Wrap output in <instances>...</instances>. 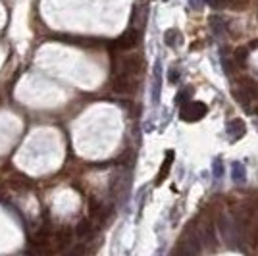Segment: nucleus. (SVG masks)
Listing matches in <instances>:
<instances>
[{
	"mask_svg": "<svg viewBox=\"0 0 258 256\" xmlns=\"http://www.w3.org/2000/svg\"><path fill=\"white\" fill-rule=\"evenodd\" d=\"M112 68H114V74H125L139 77L143 68H145V62H143L141 54H127V56H116L112 60Z\"/></svg>",
	"mask_w": 258,
	"mask_h": 256,
	"instance_id": "obj_1",
	"label": "nucleus"
},
{
	"mask_svg": "<svg viewBox=\"0 0 258 256\" xmlns=\"http://www.w3.org/2000/svg\"><path fill=\"white\" fill-rule=\"evenodd\" d=\"M137 85H139V77H133V75L125 74H114L112 89L118 95H133L137 91Z\"/></svg>",
	"mask_w": 258,
	"mask_h": 256,
	"instance_id": "obj_2",
	"label": "nucleus"
},
{
	"mask_svg": "<svg viewBox=\"0 0 258 256\" xmlns=\"http://www.w3.org/2000/svg\"><path fill=\"white\" fill-rule=\"evenodd\" d=\"M206 112H208L206 104L205 102H199V100H189L179 110V114H181L185 121H199V119H203L206 116Z\"/></svg>",
	"mask_w": 258,
	"mask_h": 256,
	"instance_id": "obj_3",
	"label": "nucleus"
},
{
	"mask_svg": "<svg viewBox=\"0 0 258 256\" xmlns=\"http://www.w3.org/2000/svg\"><path fill=\"white\" fill-rule=\"evenodd\" d=\"M177 250H179V252H183V254H199V252L203 250L201 239H199V235L195 233L193 227L185 231V235H183L181 241H179Z\"/></svg>",
	"mask_w": 258,
	"mask_h": 256,
	"instance_id": "obj_4",
	"label": "nucleus"
},
{
	"mask_svg": "<svg viewBox=\"0 0 258 256\" xmlns=\"http://www.w3.org/2000/svg\"><path fill=\"white\" fill-rule=\"evenodd\" d=\"M74 229H70L68 225L58 227L56 231H52V252H62L68 246L72 245V237H74Z\"/></svg>",
	"mask_w": 258,
	"mask_h": 256,
	"instance_id": "obj_5",
	"label": "nucleus"
},
{
	"mask_svg": "<svg viewBox=\"0 0 258 256\" xmlns=\"http://www.w3.org/2000/svg\"><path fill=\"white\" fill-rule=\"evenodd\" d=\"M139 41H141V31L135 29V27H129L121 37H118L114 41V48H118V50H131V48H135L139 44Z\"/></svg>",
	"mask_w": 258,
	"mask_h": 256,
	"instance_id": "obj_6",
	"label": "nucleus"
},
{
	"mask_svg": "<svg viewBox=\"0 0 258 256\" xmlns=\"http://www.w3.org/2000/svg\"><path fill=\"white\" fill-rule=\"evenodd\" d=\"M127 187H129V171H125V170L118 171V173L112 177V183H110V189L114 193V197H116V199H123L125 193H127Z\"/></svg>",
	"mask_w": 258,
	"mask_h": 256,
	"instance_id": "obj_7",
	"label": "nucleus"
},
{
	"mask_svg": "<svg viewBox=\"0 0 258 256\" xmlns=\"http://www.w3.org/2000/svg\"><path fill=\"white\" fill-rule=\"evenodd\" d=\"M245 133H247V125H245L243 119L235 117V119H231V121L227 123V137H229L231 143H235V141H239L241 137H245Z\"/></svg>",
	"mask_w": 258,
	"mask_h": 256,
	"instance_id": "obj_8",
	"label": "nucleus"
},
{
	"mask_svg": "<svg viewBox=\"0 0 258 256\" xmlns=\"http://www.w3.org/2000/svg\"><path fill=\"white\" fill-rule=\"evenodd\" d=\"M93 231H95V225H93V222H91L89 218H83V220H79V222H77V225H76V235L79 237V239H83V241L91 239Z\"/></svg>",
	"mask_w": 258,
	"mask_h": 256,
	"instance_id": "obj_9",
	"label": "nucleus"
},
{
	"mask_svg": "<svg viewBox=\"0 0 258 256\" xmlns=\"http://www.w3.org/2000/svg\"><path fill=\"white\" fill-rule=\"evenodd\" d=\"M145 22H147V6H135L131 16V27L141 31L145 27Z\"/></svg>",
	"mask_w": 258,
	"mask_h": 256,
	"instance_id": "obj_10",
	"label": "nucleus"
},
{
	"mask_svg": "<svg viewBox=\"0 0 258 256\" xmlns=\"http://www.w3.org/2000/svg\"><path fill=\"white\" fill-rule=\"evenodd\" d=\"M6 183H8V187L16 189V191H25V189L31 187V181H29L25 175H22V173H14Z\"/></svg>",
	"mask_w": 258,
	"mask_h": 256,
	"instance_id": "obj_11",
	"label": "nucleus"
},
{
	"mask_svg": "<svg viewBox=\"0 0 258 256\" xmlns=\"http://www.w3.org/2000/svg\"><path fill=\"white\" fill-rule=\"evenodd\" d=\"M172 162H173V150H168V152H166V158H164V162H162L160 171H158V175H156V185H160V183L168 177L170 168H172Z\"/></svg>",
	"mask_w": 258,
	"mask_h": 256,
	"instance_id": "obj_12",
	"label": "nucleus"
},
{
	"mask_svg": "<svg viewBox=\"0 0 258 256\" xmlns=\"http://www.w3.org/2000/svg\"><path fill=\"white\" fill-rule=\"evenodd\" d=\"M247 58H248L247 46H241V48H237L235 52H233V62H235L237 66H245L247 64Z\"/></svg>",
	"mask_w": 258,
	"mask_h": 256,
	"instance_id": "obj_13",
	"label": "nucleus"
},
{
	"mask_svg": "<svg viewBox=\"0 0 258 256\" xmlns=\"http://www.w3.org/2000/svg\"><path fill=\"white\" fill-rule=\"evenodd\" d=\"M164 41H166L168 46H175V44L181 41V35H179L177 29H168L166 35H164Z\"/></svg>",
	"mask_w": 258,
	"mask_h": 256,
	"instance_id": "obj_14",
	"label": "nucleus"
},
{
	"mask_svg": "<svg viewBox=\"0 0 258 256\" xmlns=\"http://www.w3.org/2000/svg\"><path fill=\"white\" fill-rule=\"evenodd\" d=\"M250 0H224V8H231V10H245Z\"/></svg>",
	"mask_w": 258,
	"mask_h": 256,
	"instance_id": "obj_15",
	"label": "nucleus"
},
{
	"mask_svg": "<svg viewBox=\"0 0 258 256\" xmlns=\"http://www.w3.org/2000/svg\"><path fill=\"white\" fill-rule=\"evenodd\" d=\"M247 173H245V168L241 164H233V179L235 181H245Z\"/></svg>",
	"mask_w": 258,
	"mask_h": 256,
	"instance_id": "obj_16",
	"label": "nucleus"
},
{
	"mask_svg": "<svg viewBox=\"0 0 258 256\" xmlns=\"http://www.w3.org/2000/svg\"><path fill=\"white\" fill-rule=\"evenodd\" d=\"M189 96H191V89H185V91H181V93L177 95V98H175V102H177V106H183L185 102H189V100H191Z\"/></svg>",
	"mask_w": 258,
	"mask_h": 256,
	"instance_id": "obj_17",
	"label": "nucleus"
},
{
	"mask_svg": "<svg viewBox=\"0 0 258 256\" xmlns=\"http://www.w3.org/2000/svg\"><path fill=\"white\" fill-rule=\"evenodd\" d=\"M222 23H224V20H222L220 16H212V18H210V25H212V29H214L216 33L222 31Z\"/></svg>",
	"mask_w": 258,
	"mask_h": 256,
	"instance_id": "obj_18",
	"label": "nucleus"
},
{
	"mask_svg": "<svg viewBox=\"0 0 258 256\" xmlns=\"http://www.w3.org/2000/svg\"><path fill=\"white\" fill-rule=\"evenodd\" d=\"M177 79H179V74H177L175 68H172V70H170V81H172V83H177Z\"/></svg>",
	"mask_w": 258,
	"mask_h": 256,
	"instance_id": "obj_19",
	"label": "nucleus"
},
{
	"mask_svg": "<svg viewBox=\"0 0 258 256\" xmlns=\"http://www.w3.org/2000/svg\"><path fill=\"white\" fill-rule=\"evenodd\" d=\"M214 173L216 175H222V166H220V160H216V164H214Z\"/></svg>",
	"mask_w": 258,
	"mask_h": 256,
	"instance_id": "obj_20",
	"label": "nucleus"
},
{
	"mask_svg": "<svg viewBox=\"0 0 258 256\" xmlns=\"http://www.w3.org/2000/svg\"><path fill=\"white\" fill-rule=\"evenodd\" d=\"M191 6H193L195 10H199L203 6V0H191Z\"/></svg>",
	"mask_w": 258,
	"mask_h": 256,
	"instance_id": "obj_21",
	"label": "nucleus"
}]
</instances>
